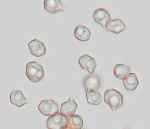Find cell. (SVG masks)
I'll return each mask as SVG.
<instances>
[{
	"label": "cell",
	"instance_id": "e0dca14e",
	"mask_svg": "<svg viewBox=\"0 0 150 129\" xmlns=\"http://www.w3.org/2000/svg\"><path fill=\"white\" fill-rule=\"evenodd\" d=\"M83 124L82 118L79 115H74L68 120L67 129H81Z\"/></svg>",
	"mask_w": 150,
	"mask_h": 129
},
{
	"label": "cell",
	"instance_id": "9c48e42d",
	"mask_svg": "<svg viewBox=\"0 0 150 129\" xmlns=\"http://www.w3.org/2000/svg\"><path fill=\"white\" fill-rule=\"evenodd\" d=\"M126 29L125 25L119 19L110 20L105 27V30L107 31H112L116 34H119L125 30Z\"/></svg>",
	"mask_w": 150,
	"mask_h": 129
},
{
	"label": "cell",
	"instance_id": "5bb4252c",
	"mask_svg": "<svg viewBox=\"0 0 150 129\" xmlns=\"http://www.w3.org/2000/svg\"><path fill=\"white\" fill-rule=\"evenodd\" d=\"M86 96L88 103L90 104L98 105L101 102L102 97L100 93L91 89H87Z\"/></svg>",
	"mask_w": 150,
	"mask_h": 129
},
{
	"label": "cell",
	"instance_id": "ba28073f",
	"mask_svg": "<svg viewBox=\"0 0 150 129\" xmlns=\"http://www.w3.org/2000/svg\"><path fill=\"white\" fill-rule=\"evenodd\" d=\"M77 108V105L72 97H70L67 102L64 103L61 106L60 112L67 117L74 115Z\"/></svg>",
	"mask_w": 150,
	"mask_h": 129
},
{
	"label": "cell",
	"instance_id": "277c9868",
	"mask_svg": "<svg viewBox=\"0 0 150 129\" xmlns=\"http://www.w3.org/2000/svg\"><path fill=\"white\" fill-rule=\"evenodd\" d=\"M38 109L45 116H52L59 112L58 105L51 100H42L38 106Z\"/></svg>",
	"mask_w": 150,
	"mask_h": 129
},
{
	"label": "cell",
	"instance_id": "6da1fadb",
	"mask_svg": "<svg viewBox=\"0 0 150 129\" xmlns=\"http://www.w3.org/2000/svg\"><path fill=\"white\" fill-rule=\"evenodd\" d=\"M104 101L111 107L112 111L114 112L117 108L123 105V96L118 91L111 89L105 93Z\"/></svg>",
	"mask_w": 150,
	"mask_h": 129
},
{
	"label": "cell",
	"instance_id": "5b68a950",
	"mask_svg": "<svg viewBox=\"0 0 150 129\" xmlns=\"http://www.w3.org/2000/svg\"><path fill=\"white\" fill-rule=\"evenodd\" d=\"M79 63L82 69L88 71L91 75H92L97 67V63L94 58L88 54L80 57L79 59Z\"/></svg>",
	"mask_w": 150,
	"mask_h": 129
},
{
	"label": "cell",
	"instance_id": "8992f818",
	"mask_svg": "<svg viewBox=\"0 0 150 129\" xmlns=\"http://www.w3.org/2000/svg\"><path fill=\"white\" fill-rule=\"evenodd\" d=\"M93 18L94 21L101 25L104 29H105L107 23L110 20V14L103 8L96 10L93 13Z\"/></svg>",
	"mask_w": 150,
	"mask_h": 129
},
{
	"label": "cell",
	"instance_id": "30bf717a",
	"mask_svg": "<svg viewBox=\"0 0 150 129\" xmlns=\"http://www.w3.org/2000/svg\"><path fill=\"white\" fill-rule=\"evenodd\" d=\"M44 6L46 11L52 14L64 11L65 9L60 0H45Z\"/></svg>",
	"mask_w": 150,
	"mask_h": 129
},
{
	"label": "cell",
	"instance_id": "9a60e30c",
	"mask_svg": "<svg viewBox=\"0 0 150 129\" xmlns=\"http://www.w3.org/2000/svg\"><path fill=\"white\" fill-rule=\"evenodd\" d=\"M130 68L129 66L122 64L116 65L114 68L115 76L121 80L124 79V78L130 73Z\"/></svg>",
	"mask_w": 150,
	"mask_h": 129
},
{
	"label": "cell",
	"instance_id": "3957f363",
	"mask_svg": "<svg viewBox=\"0 0 150 129\" xmlns=\"http://www.w3.org/2000/svg\"><path fill=\"white\" fill-rule=\"evenodd\" d=\"M68 120L66 116L58 112L48 119L46 125L49 129H67Z\"/></svg>",
	"mask_w": 150,
	"mask_h": 129
},
{
	"label": "cell",
	"instance_id": "7c38bea8",
	"mask_svg": "<svg viewBox=\"0 0 150 129\" xmlns=\"http://www.w3.org/2000/svg\"><path fill=\"white\" fill-rule=\"evenodd\" d=\"M123 83L125 88L129 91H133L139 85V81L137 75L133 73H129L124 79Z\"/></svg>",
	"mask_w": 150,
	"mask_h": 129
},
{
	"label": "cell",
	"instance_id": "7a4b0ae2",
	"mask_svg": "<svg viewBox=\"0 0 150 129\" xmlns=\"http://www.w3.org/2000/svg\"><path fill=\"white\" fill-rule=\"evenodd\" d=\"M26 76L30 81L38 82L43 78L44 71L42 66L36 62H31L26 66Z\"/></svg>",
	"mask_w": 150,
	"mask_h": 129
},
{
	"label": "cell",
	"instance_id": "52a82bcc",
	"mask_svg": "<svg viewBox=\"0 0 150 129\" xmlns=\"http://www.w3.org/2000/svg\"><path fill=\"white\" fill-rule=\"evenodd\" d=\"M30 51L32 54L38 57L44 55L46 48L43 43L38 39H34L28 43Z\"/></svg>",
	"mask_w": 150,
	"mask_h": 129
},
{
	"label": "cell",
	"instance_id": "8fae6325",
	"mask_svg": "<svg viewBox=\"0 0 150 129\" xmlns=\"http://www.w3.org/2000/svg\"><path fill=\"white\" fill-rule=\"evenodd\" d=\"M11 103L18 107H20L28 103L27 100L21 91H15L12 92L10 96Z\"/></svg>",
	"mask_w": 150,
	"mask_h": 129
},
{
	"label": "cell",
	"instance_id": "4fadbf2b",
	"mask_svg": "<svg viewBox=\"0 0 150 129\" xmlns=\"http://www.w3.org/2000/svg\"><path fill=\"white\" fill-rule=\"evenodd\" d=\"M74 35L76 38L78 40L86 41L90 38L91 31L85 26H79L75 29Z\"/></svg>",
	"mask_w": 150,
	"mask_h": 129
},
{
	"label": "cell",
	"instance_id": "2e32d148",
	"mask_svg": "<svg viewBox=\"0 0 150 129\" xmlns=\"http://www.w3.org/2000/svg\"><path fill=\"white\" fill-rule=\"evenodd\" d=\"M84 85L86 89H90L96 91L100 88V82L98 77L90 76L85 79Z\"/></svg>",
	"mask_w": 150,
	"mask_h": 129
}]
</instances>
